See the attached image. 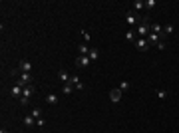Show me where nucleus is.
Here are the masks:
<instances>
[{"label": "nucleus", "mask_w": 179, "mask_h": 133, "mask_svg": "<svg viewBox=\"0 0 179 133\" xmlns=\"http://www.w3.org/2000/svg\"><path fill=\"white\" fill-rule=\"evenodd\" d=\"M126 22H127L129 26H137L139 22H142V16L135 14V12H132V10H127V12H126Z\"/></svg>", "instance_id": "nucleus-1"}, {"label": "nucleus", "mask_w": 179, "mask_h": 133, "mask_svg": "<svg viewBox=\"0 0 179 133\" xmlns=\"http://www.w3.org/2000/svg\"><path fill=\"white\" fill-rule=\"evenodd\" d=\"M122 97H123V92L119 88H113V89H110V99H112V103H122Z\"/></svg>", "instance_id": "nucleus-2"}, {"label": "nucleus", "mask_w": 179, "mask_h": 133, "mask_svg": "<svg viewBox=\"0 0 179 133\" xmlns=\"http://www.w3.org/2000/svg\"><path fill=\"white\" fill-rule=\"evenodd\" d=\"M22 92H24V86L14 83V86L10 88V97H12V99H20V97H22Z\"/></svg>", "instance_id": "nucleus-3"}, {"label": "nucleus", "mask_w": 179, "mask_h": 133, "mask_svg": "<svg viewBox=\"0 0 179 133\" xmlns=\"http://www.w3.org/2000/svg\"><path fill=\"white\" fill-rule=\"evenodd\" d=\"M70 83H72V86L78 89V92H84V88H86V86H84V82L80 79L78 74H72V78H70Z\"/></svg>", "instance_id": "nucleus-4"}, {"label": "nucleus", "mask_w": 179, "mask_h": 133, "mask_svg": "<svg viewBox=\"0 0 179 133\" xmlns=\"http://www.w3.org/2000/svg\"><path fill=\"white\" fill-rule=\"evenodd\" d=\"M92 64H94V62H92L88 56H80L78 60H76V66H78V68H84V70H88V68H92Z\"/></svg>", "instance_id": "nucleus-5"}, {"label": "nucleus", "mask_w": 179, "mask_h": 133, "mask_svg": "<svg viewBox=\"0 0 179 133\" xmlns=\"http://www.w3.org/2000/svg\"><path fill=\"white\" fill-rule=\"evenodd\" d=\"M133 46L137 48L139 52H147V50H149V42L145 40V38H137V40L133 42Z\"/></svg>", "instance_id": "nucleus-6"}, {"label": "nucleus", "mask_w": 179, "mask_h": 133, "mask_svg": "<svg viewBox=\"0 0 179 133\" xmlns=\"http://www.w3.org/2000/svg\"><path fill=\"white\" fill-rule=\"evenodd\" d=\"M16 83H20V86H30V83H32V74H22V72H20V78H18V82H16Z\"/></svg>", "instance_id": "nucleus-7"}, {"label": "nucleus", "mask_w": 179, "mask_h": 133, "mask_svg": "<svg viewBox=\"0 0 179 133\" xmlns=\"http://www.w3.org/2000/svg\"><path fill=\"white\" fill-rule=\"evenodd\" d=\"M22 123H24V127H26V129H32V127L36 125V117H34L32 113H28V115H24Z\"/></svg>", "instance_id": "nucleus-8"}, {"label": "nucleus", "mask_w": 179, "mask_h": 133, "mask_svg": "<svg viewBox=\"0 0 179 133\" xmlns=\"http://www.w3.org/2000/svg\"><path fill=\"white\" fill-rule=\"evenodd\" d=\"M145 40L149 42V46H157V44H159V42L163 40V38H161L159 34H153V32H149V34H147V38H145Z\"/></svg>", "instance_id": "nucleus-9"}, {"label": "nucleus", "mask_w": 179, "mask_h": 133, "mask_svg": "<svg viewBox=\"0 0 179 133\" xmlns=\"http://www.w3.org/2000/svg\"><path fill=\"white\" fill-rule=\"evenodd\" d=\"M22 74H30L32 72V62H28V60H22L20 62V68H18Z\"/></svg>", "instance_id": "nucleus-10"}, {"label": "nucleus", "mask_w": 179, "mask_h": 133, "mask_svg": "<svg viewBox=\"0 0 179 133\" xmlns=\"http://www.w3.org/2000/svg\"><path fill=\"white\" fill-rule=\"evenodd\" d=\"M58 78H60V82H62V83H68L72 76H70V74H68L66 70H60V72H58Z\"/></svg>", "instance_id": "nucleus-11"}, {"label": "nucleus", "mask_w": 179, "mask_h": 133, "mask_svg": "<svg viewBox=\"0 0 179 133\" xmlns=\"http://www.w3.org/2000/svg\"><path fill=\"white\" fill-rule=\"evenodd\" d=\"M151 32H153V34H159L161 38H165V36H163V26H161V24H153V22H151Z\"/></svg>", "instance_id": "nucleus-12"}, {"label": "nucleus", "mask_w": 179, "mask_h": 133, "mask_svg": "<svg viewBox=\"0 0 179 133\" xmlns=\"http://www.w3.org/2000/svg\"><path fill=\"white\" fill-rule=\"evenodd\" d=\"M173 32H175V26H173V24H165L163 26V36H165V38H167V36H171Z\"/></svg>", "instance_id": "nucleus-13"}, {"label": "nucleus", "mask_w": 179, "mask_h": 133, "mask_svg": "<svg viewBox=\"0 0 179 133\" xmlns=\"http://www.w3.org/2000/svg\"><path fill=\"white\" fill-rule=\"evenodd\" d=\"M119 89H122V92H129V89H132V83L127 82V79H122V82H119V86H117Z\"/></svg>", "instance_id": "nucleus-14"}, {"label": "nucleus", "mask_w": 179, "mask_h": 133, "mask_svg": "<svg viewBox=\"0 0 179 133\" xmlns=\"http://www.w3.org/2000/svg\"><path fill=\"white\" fill-rule=\"evenodd\" d=\"M126 40H127V42H135V40H137L135 30H127V32H126Z\"/></svg>", "instance_id": "nucleus-15"}, {"label": "nucleus", "mask_w": 179, "mask_h": 133, "mask_svg": "<svg viewBox=\"0 0 179 133\" xmlns=\"http://www.w3.org/2000/svg\"><path fill=\"white\" fill-rule=\"evenodd\" d=\"M78 50H80V54H82V56H88L92 48H90L88 44H80V46H78Z\"/></svg>", "instance_id": "nucleus-16"}, {"label": "nucleus", "mask_w": 179, "mask_h": 133, "mask_svg": "<svg viewBox=\"0 0 179 133\" xmlns=\"http://www.w3.org/2000/svg\"><path fill=\"white\" fill-rule=\"evenodd\" d=\"M46 102L50 103V105H56V103H58V95H56V93H48V95H46Z\"/></svg>", "instance_id": "nucleus-17"}, {"label": "nucleus", "mask_w": 179, "mask_h": 133, "mask_svg": "<svg viewBox=\"0 0 179 133\" xmlns=\"http://www.w3.org/2000/svg\"><path fill=\"white\" fill-rule=\"evenodd\" d=\"M88 58H90L92 62H96L97 58H100V52H97V48H92V50H90V54H88Z\"/></svg>", "instance_id": "nucleus-18"}, {"label": "nucleus", "mask_w": 179, "mask_h": 133, "mask_svg": "<svg viewBox=\"0 0 179 133\" xmlns=\"http://www.w3.org/2000/svg\"><path fill=\"white\" fill-rule=\"evenodd\" d=\"M74 89H76V88H74V86H72V83H70V82H68V83H64V86H62V92L66 93V95H70V93L74 92Z\"/></svg>", "instance_id": "nucleus-19"}, {"label": "nucleus", "mask_w": 179, "mask_h": 133, "mask_svg": "<svg viewBox=\"0 0 179 133\" xmlns=\"http://www.w3.org/2000/svg\"><path fill=\"white\" fill-rule=\"evenodd\" d=\"M132 6H133L135 10H142V8H145V0H133Z\"/></svg>", "instance_id": "nucleus-20"}, {"label": "nucleus", "mask_w": 179, "mask_h": 133, "mask_svg": "<svg viewBox=\"0 0 179 133\" xmlns=\"http://www.w3.org/2000/svg\"><path fill=\"white\" fill-rule=\"evenodd\" d=\"M155 95H157V97H159V99H165V97H167V95H169V93H167L165 89H157V92H155Z\"/></svg>", "instance_id": "nucleus-21"}, {"label": "nucleus", "mask_w": 179, "mask_h": 133, "mask_svg": "<svg viewBox=\"0 0 179 133\" xmlns=\"http://www.w3.org/2000/svg\"><path fill=\"white\" fill-rule=\"evenodd\" d=\"M30 113H32V115H34V117H36V119H40V117H42V109H40V107H34V109H32V111H30Z\"/></svg>", "instance_id": "nucleus-22"}, {"label": "nucleus", "mask_w": 179, "mask_h": 133, "mask_svg": "<svg viewBox=\"0 0 179 133\" xmlns=\"http://www.w3.org/2000/svg\"><path fill=\"white\" fill-rule=\"evenodd\" d=\"M155 0H145V8H147V10H151V8H155Z\"/></svg>", "instance_id": "nucleus-23"}, {"label": "nucleus", "mask_w": 179, "mask_h": 133, "mask_svg": "<svg viewBox=\"0 0 179 133\" xmlns=\"http://www.w3.org/2000/svg\"><path fill=\"white\" fill-rule=\"evenodd\" d=\"M36 125L40 127V129H44L46 127V121H44V117H40V119H36Z\"/></svg>", "instance_id": "nucleus-24"}, {"label": "nucleus", "mask_w": 179, "mask_h": 133, "mask_svg": "<svg viewBox=\"0 0 179 133\" xmlns=\"http://www.w3.org/2000/svg\"><path fill=\"white\" fill-rule=\"evenodd\" d=\"M82 38H84V42H88V40L92 38V36H90V32H88V30H82Z\"/></svg>", "instance_id": "nucleus-25"}, {"label": "nucleus", "mask_w": 179, "mask_h": 133, "mask_svg": "<svg viewBox=\"0 0 179 133\" xmlns=\"http://www.w3.org/2000/svg\"><path fill=\"white\" fill-rule=\"evenodd\" d=\"M157 48H159V50H165V48H167V44H165V40H161L159 44H157Z\"/></svg>", "instance_id": "nucleus-26"}, {"label": "nucleus", "mask_w": 179, "mask_h": 133, "mask_svg": "<svg viewBox=\"0 0 179 133\" xmlns=\"http://www.w3.org/2000/svg\"><path fill=\"white\" fill-rule=\"evenodd\" d=\"M0 133H8V129H6V127H2V129H0Z\"/></svg>", "instance_id": "nucleus-27"}]
</instances>
